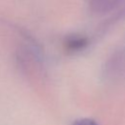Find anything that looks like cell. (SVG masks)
Wrapping results in <instances>:
<instances>
[{"label": "cell", "instance_id": "cell-1", "mask_svg": "<svg viewBox=\"0 0 125 125\" xmlns=\"http://www.w3.org/2000/svg\"><path fill=\"white\" fill-rule=\"evenodd\" d=\"M88 41L82 36H71L65 41V46L69 51H79L86 47Z\"/></svg>", "mask_w": 125, "mask_h": 125}, {"label": "cell", "instance_id": "cell-2", "mask_svg": "<svg viewBox=\"0 0 125 125\" xmlns=\"http://www.w3.org/2000/svg\"><path fill=\"white\" fill-rule=\"evenodd\" d=\"M73 125H99V124L92 118H80L75 120Z\"/></svg>", "mask_w": 125, "mask_h": 125}]
</instances>
